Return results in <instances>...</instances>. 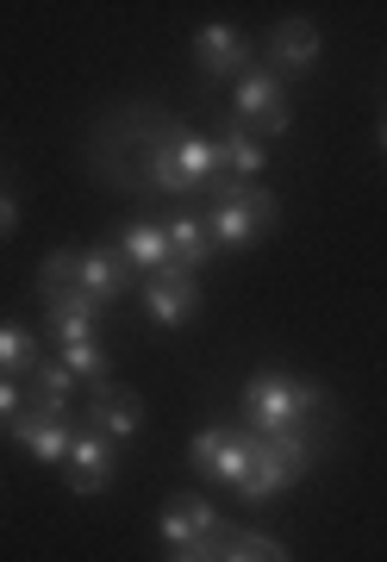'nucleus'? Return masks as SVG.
<instances>
[{
	"label": "nucleus",
	"instance_id": "obj_1",
	"mask_svg": "<svg viewBox=\"0 0 387 562\" xmlns=\"http://www.w3.org/2000/svg\"><path fill=\"white\" fill-rule=\"evenodd\" d=\"M244 431L282 438V431H331V394L319 382L263 369L244 382Z\"/></svg>",
	"mask_w": 387,
	"mask_h": 562
},
{
	"label": "nucleus",
	"instance_id": "obj_2",
	"mask_svg": "<svg viewBox=\"0 0 387 562\" xmlns=\"http://www.w3.org/2000/svg\"><path fill=\"white\" fill-rule=\"evenodd\" d=\"M326 438L331 431H282V438H257V431H244L250 469H244V482H238V494H244V501H275L287 482H300L306 469L319 462Z\"/></svg>",
	"mask_w": 387,
	"mask_h": 562
},
{
	"label": "nucleus",
	"instance_id": "obj_3",
	"mask_svg": "<svg viewBox=\"0 0 387 562\" xmlns=\"http://www.w3.org/2000/svg\"><path fill=\"white\" fill-rule=\"evenodd\" d=\"M201 194H206V232H213V244L244 250V244H257L269 225H275V194L257 188V181H238V176L219 169Z\"/></svg>",
	"mask_w": 387,
	"mask_h": 562
},
{
	"label": "nucleus",
	"instance_id": "obj_4",
	"mask_svg": "<svg viewBox=\"0 0 387 562\" xmlns=\"http://www.w3.org/2000/svg\"><path fill=\"white\" fill-rule=\"evenodd\" d=\"M238 132L244 138H282L287 125H294V106H287V94H282V76H269V69H244L238 76Z\"/></svg>",
	"mask_w": 387,
	"mask_h": 562
},
{
	"label": "nucleus",
	"instance_id": "obj_5",
	"mask_svg": "<svg viewBox=\"0 0 387 562\" xmlns=\"http://www.w3.org/2000/svg\"><path fill=\"white\" fill-rule=\"evenodd\" d=\"M187 457H194V469L201 475H213V482H244L250 469V450H244V431H231V425H206L201 438L187 443Z\"/></svg>",
	"mask_w": 387,
	"mask_h": 562
},
{
	"label": "nucleus",
	"instance_id": "obj_6",
	"mask_svg": "<svg viewBox=\"0 0 387 562\" xmlns=\"http://www.w3.org/2000/svg\"><path fill=\"white\" fill-rule=\"evenodd\" d=\"M144 301H150V319H157V325L201 319V276H187V269H163V276L144 281Z\"/></svg>",
	"mask_w": 387,
	"mask_h": 562
},
{
	"label": "nucleus",
	"instance_id": "obj_7",
	"mask_svg": "<svg viewBox=\"0 0 387 562\" xmlns=\"http://www.w3.org/2000/svg\"><path fill=\"white\" fill-rule=\"evenodd\" d=\"M76 281H82V294L94 306H113V301H125L132 294V262L119 257V250H76Z\"/></svg>",
	"mask_w": 387,
	"mask_h": 562
},
{
	"label": "nucleus",
	"instance_id": "obj_8",
	"mask_svg": "<svg viewBox=\"0 0 387 562\" xmlns=\"http://www.w3.org/2000/svg\"><path fill=\"white\" fill-rule=\"evenodd\" d=\"M94 319H101V306L82 294V281H69V288H50V294H44V325L57 331V344H88L94 338Z\"/></svg>",
	"mask_w": 387,
	"mask_h": 562
},
{
	"label": "nucleus",
	"instance_id": "obj_9",
	"mask_svg": "<svg viewBox=\"0 0 387 562\" xmlns=\"http://www.w3.org/2000/svg\"><path fill=\"white\" fill-rule=\"evenodd\" d=\"M88 419H94V431L101 438H132L144 425V401L132 394V387H119V382H94V394H88Z\"/></svg>",
	"mask_w": 387,
	"mask_h": 562
},
{
	"label": "nucleus",
	"instance_id": "obj_10",
	"mask_svg": "<svg viewBox=\"0 0 387 562\" xmlns=\"http://www.w3.org/2000/svg\"><path fill=\"white\" fill-rule=\"evenodd\" d=\"M194 63H201L206 81L238 76V69L250 63V38L231 32V25H201V32H194Z\"/></svg>",
	"mask_w": 387,
	"mask_h": 562
},
{
	"label": "nucleus",
	"instance_id": "obj_11",
	"mask_svg": "<svg viewBox=\"0 0 387 562\" xmlns=\"http://www.w3.org/2000/svg\"><path fill=\"white\" fill-rule=\"evenodd\" d=\"M319 63V25L282 20L269 32V76H306Z\"/></svg>",
	"mask_w": 387,
	"mask_h": 562
},
{
	"label": "nucleus",
	"instance_id": "obj_12",
	"mask_svg": "<svg viewBox=\"0 0 387 562\" xmlns=\"http://www.w3.org/2000/svg\"><path fill=\"white\" fill-rule=\"evenodd\" d=\"M113 438H101V431H76V443H69V487L76 494H101L106 482H113Z\"/></svg>",
	"mask_w": 387,
	"mask_h": 562
},
{
	"label": "nucleus",
	"instance_id": "obj_13",
	"mask_svg": "<svg viewBox=\"0 0 387 562\" xmlns=\"http://www.w3.org/2000/svg\"><path fill=\"white\" fill-rule=\"evenodd\" d=\"M7 431H13V443H25L38 462H69V443H76L69 419H50V413H32V406H25Z\"/></svg>",
	"mask_w": 387,
	"mask_h": 562
},
{
	"label": "nucleus",
	"instance_id": "obj_14",
	"mask_svg": "<svg viewBox=\"0 0 387 562\" xmlns=\"http://www.w3.org/2000/svg\"><path fill=\"white\" fill-rule=\"evenodd\" d=\"M206 531H219V513H213L201 494H169V506H163V538L175 543V550H187V543H201Z\"/></svg>",
	"mask_w": 387,
	"mask_h": 562
},
{
	"label": "nucleus",
	"instance_id": "obj_15",
	"mask_svg": "<svg viewBox=\"0 0 387 562\" xmlns=\"http://www.w3.org/2000/svg\"><path fill=\"white\" fill-rule=\"evenodd\" d=\"M69 394H76V375L62 362H38L25 375V406L32 413H50V419H69Z\"/></svg>",
	"mask_w": 387,
	"mask_h": 562
},
{
	"label": "nucleus",
	"instance_id": "obj_16",
	"mask_svg": "<svg viewBox=\"0 0 387 562\" xmlns=\"http://www.w3.org/2000/svg\"><path fill=\"white\" fill-rule=\"evenodd\" d=\"M169 238V269H187V276H201V262L213 257V232H206V220H194V213H182V220L163 225Z\"/></svg>",
	"mask_w": 387,
	"mask_h": 562
},
{
	"label": "nucleus",
	"instance_id": "obj_17",
	"mask_svg": "<svg viewBox=\"0 0 387 562\" xmlns=\"http://www.w3.org/2000/svg\"><path fill=\"white\" fill-rule=\"evenodd\" d=\"M119 257L132 262V276H163L169 269V238H163V225H125V238H119Z\"/></svg>",
	"mask_w": 387,
	"mask_h": 562
},
{
	"label": "nucleus",
	"instance_id": "obj_18",
	"mask_svg": "<svg viewBox=\"0 0 387 562\" xmlns=\"http://www.w3.org/2000/svg\"><path fill=\"white\" fill-rule=\"evenodd\" d=\"M38 362H44V350L25 325H0V375H32Z\"/></svg>",
	"mask_w": 387,
	"mask_h": 562
},
{
	"label": "nucleus",
	"instance_id": "obj_19",
	"mask_svg": "<svg viewBox=\"0 0 387 562\" xmlns=\"http://www.w3.org/2000/svg\"><path fill=\"white\" fill-rule=\"evenodd\" d=\"M263 144L257 138H244V132H231V138H219V169L225 176H238V181H257L263 176Z\"/></svg>",
	"mask_w": 387,
	"mask_h": 562
},
{
	"label": "nucleus",
	"instance_id": "obj_20",
	"mask_svg": "<svg viewBox=\"0 0 387 562\" xmlns=\"http://www.w3.org/2000/svg\"><path fill=\"white\" fill-rule=\"evenodd\" d=\"M219 562H287V550L275 538H263V531H238V525H231Z\"/></svg>",
	"mask_w": 387,
	"mask_h": 562
},
{
	"label": "nucleus",
	"instance_id": "obj_21",
	"mask_svg": "<svg viewBox=\"0 0 387 562\" xmlns=\"http://www.w3.org/2000/svg\"><path fill=\"white\" fill-rule=\"evenodd\" d=\"M62 369H69V375H76V382H106V350L94 338L88 344H62Z\"/></svg>",
	"mask_w": 387,
	"mask_h": 562
},
{
	"label": "nucleus",
	"instance_id": "obj_22",
	"mask_svg": "<svg viewBox=\"0 0 387 562\" xmlns=\"http://www.w3.org/2000/svg\"><path fill=\"white\" fill-rule=\"evenodd\" d=\"M69 281H76V250H50L38 269V288L50 294V288H69Z\"/></svg>",
	"mask_w": 387,
	"mask_h": 562
},
{
	"label": "nucleus",
	"instance_id": "obj_23",
	"mask_svg": "<svg viewBox=\"0 0 387 562\" xmlns=\"http://www.w3.org/2000/svg\"><path fill=\"white\" fill-rule=\"evenodd\" d=\"M25 413V401H20V387H13V375H0V431H7V425L20 419Z\"/></svg>",
	"mask_w": 387,
	"mask_h": 562
},
{
	"label": "nucleus",
	"instance_id": "obj_24",
	"mask_svg": "<svg viewBox=\"0 0 387 562\" xmlns=\"http://www.w3.org/2000/svg\"><path fill=\"white\" fill-rule=\"evenodd\" d=\"M13 225H20V206H13V194H0V238H7Z\"/></svg>",
	"mask_w": 387,
	"mask_h": 562
},
{
	"label": "nucleus",
	"instance_id": "obj_25",
	"mask_svg": "<svg viewBox=\"0 0 387 562\" xmlns=\"http://www.w3.org/2000/svg\"><path fill=\"white\" fill-rule=\"evenodd\" d=\"M169 562H201V557H194V550H175V557H169Z\"/></svg>",
	"mask_w": 387,
	"mask_h": 562
},
{
	"label": "nucleus",
	"instance_id": "obj_26",
	"mask_svg": "<svg viewBox=\"0 0 387 562\" xmlns=\"http://www.w3.org/2000/svg\"><path fill=\"white\" fill-rule=\"evenodd\" d=\"M382 150H387V120H382Z\"/></svg>",
	"mask_w": 387,
	"mask_h": 562
}]
</instances>
